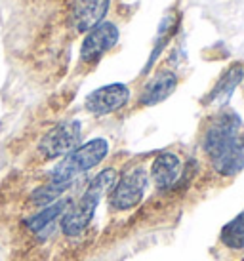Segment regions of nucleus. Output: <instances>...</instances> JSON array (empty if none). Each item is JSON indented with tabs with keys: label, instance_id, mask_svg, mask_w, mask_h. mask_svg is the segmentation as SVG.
<instances>
[{
	"label": "nucleus",
	"instance_id": "obj_1",
	"mask_svg": "<svg viewBox=\"0 0 244 261\" xmlns=\"http://www.w3.org/2000/svg\"><path fill=\"white\" fill-rule=\"evenodd\" d=\"M116 183V170L107 168L93 177L86 191L82 193L79 200L69 206V210L61 218V231L67 237H79L80 232L88 229V225L92 223L93 214L100 206V200L107 195Z\"/></svg>",
	"mask_w": 244,
	"mask_h": 261
},
{
	"label": "nucleus",
	"instance_id": "obj_2",
	"mask_svg": "<svg viewBox=\"0 0 244 261\" xmlns=\"http://www.w3.org/2000/svg\"><path fill=\"white\" fill-rule=\"evenodd\" d=\"M109 143L107 139L95 138L84 145L77 147L72 152H69L58 166L52 170L50 181L58 183H72L79 174H84L100 164L107 156Z\"/></svg>",
	"mask_w": 244,
	"mask_h": 261
},
{
	"label": "nucleus",
	"instance_id": "obj_3",
	"mask_svg": "<svg viewBox=\"0 0 244 261\" xmlns=\"http://www.w3.org/2000/svg\"><path fill=\"white\" fill-rule=\"evenodd\" d=\"M147 172L143 168H134L122 175L118 183H115V187L111 189V206L115 210L126 212L136 208L137 204L143 200V195L147 191Z\"/></svg>",
	"mask_w": 244,
	"mask_h": 261
},
{
	"label": "nucleus",
	"instance_id": "obj_4",
	"mask_svg": "<svg viewBox=\"0 0 244 261\" xmlns=\"http://www.w3.org/2000/svg\"><path fill=\"white\" fill-rule=\"evenodd\" d=\"M80 143V122L67 120L54 126L38 143V151L44 159H59L72 152Z\"/></svg>",
	"mask_w": 244,
	"mask_h": 261
},
{
	"label": "nucleus",
	"instance_id": "obj_5",
	"mask_svg": "<svg viewBox=\"0 0 244 261\" xmlns=\"http://www.w3.org/2000/svg\"><path fill=\"white\" fill-rule=\"evenodd\" d=\"M240 134H242V120L238 118L237 113H233V111L222 113L214 122L210 124L206 134H204V139H202L204 152L210 159H214L223 147L229 145L231 141L238 138Z\"/></svg>",
	"mask_w": 244,
	"mask_h": 261
},
{
	"label": "nucleus",
	"instance_id": "obj_6",
	"mask_svg": "<svg viewBox=\"0 0 244 261\" xmlns=\"http://www.w3.org/2000/svg\"><path fill=\"white\" fill-rule=\"evenodd\" d=\"M116 42H118V29L113 23L101 21L92 31H88L82 48H80V59L84 63H93L103 54H107Z\"/></svg>",
	"mask_w": 244,
	"mask_h": 261
},
{
	"label": "nucleus",
	"instance_id": "obj_7",
	"mask_svg": "<svg viewBox=\"0 0 244 261\" xmlns=\"http://www.w3.org/2000/svg\"><path fill=\"white\" fill-rule=\"evenodd\" d=\"M130 99V90L124 84H107L97 90H93L92 94L86 97V111L92 115L103 116L109 113L122 109Z\"/></svg>",
	"mask_w": 244,
	"mask_h": 261
},
{
	"label": "nucleus",
	"instance_id": "obj_8",
	"mask_svg": "<svg viewBox=\"0 0 244 261\" xmlns=\"http://www.w3.org/2000/svg\"><path fill=\"white\" fill-rule=\"evenodd\" d=\"M151 177L160 191L172 189L181 177V160L174 152H160L153 160Z\"/></svg>",
	"mask_w": 244,
	"mask_h": 261
},
{
	"label": "nucleus",
	"instance_id": "obj_9",
	"mask_svg": "<svg viewBox=\"0 0 244 261\" xmlns=\"http://www.w3.org/2000/svg\"><path fill=\"white\" fill-rule=\"evenodd\" d=\"M176 88H178V76L172 71L162 69V71L155 73L151 80H147L139 101L141 105H157V103L164 101L166 97H170Z\"/></svg>",
	"mask_w": 244,
	"mask_h": 261
},
{
	"label": "nucleus",
	"instance_id": "obj_10",
	"mask_svg": "<svg viewBox=\"0 0 244 261\" xmlns=\"http://www.w3.org/2000/svg\"><path fill=\"white\" fill-rule=\"evenodd\" d=\"M212 160V166L219 175H235L244 170V136L240 134L229 145H225Z\"/></svg>",
	"mask_w": 244,
	"mask_h": 261
},
{
	"label": "nucleus",
	"instance_id": "obj_11",
	"mask_svg": "<svg viewBox=\"0 0 244 261\" xmlns=\"http://www.w3.org/2000/svg\"><path fill=\"white\" fill-rule=\"evenodd\" d=\"M109 2L111 0H77L75 12H72L77 29L80 33H88L95 25H100L107 14Z\"/></svg>",
	"mask_w": 244,
	"mask_h": 261
},
{
	"label": "nucleus",
	"instance_id": "obj_12",
	"mask_svg": "<svg viewBox=\"0 0 244 261\" xmlns=\"http://www.w3.org/2000/svg\"><path fill=\"white\" fill-rule=\"evenodd\" d=\"M244 79V65L242 63H235L231 65L225 73L219 76V80L215 82V86L212 88L210 95L206 97V105H214V107H223L225 103L231 99L233 92L237 90V86Z\"/></svg>",
	"mask_w": 244,
	"mask_h": 261
},
{
	"label": "nucleus",
	"instance_id": "obj_13",
	"mask_svg": "<svg viewBox=\"0 0 244 261\" xmlns=\"http://www.w3.org/2000/svg\"><path fill=\"white\" fill-rule=\"evenodd\" d=\"M71 198H61V200H56V202H52L50 206H46L42 212H38L36 216L27 219V227H29V231L33 232H42L44 229H48L56 219H61L63 218V214L69 210V206H71Z\"/></svg>",
	"mask_w": 244,
	"mask_h": 261
},
{
	"label": "nucleus",
	"instance_id": "obj_14",
	"mask_svg": "<svg viewBox=\"0 0 244 261\" xmlns=\"http://www.w3.org/2000/svg\"><path fill=\"white\" fill-rule=\"evenodd\" d=\"M223 246L231 248V250H244V212L238 214L235 219H231L229 223L222 229Z\"/></svg>",
	"mask_w": 244,
	"mask_h": 261
},
{
	"label": "nucleus",
	"instance_id": "obj_15",
	"mask_svg": "<svg viewBox=\"0 0 244 261\" xmlns=\"http://www.w3.org/2000/svg\"><path fill=\"white\" fill-rule=\"evenodd\" d=\"M72 183H58V181H50L48 185H42V187H38L33 191V195H31V204H35V206H50L52 202H56L59 196L63 195L67 189L71 187Z\"/></svg>",
	"mask_w": 244,
	"mask_h": 261
}]
</instances>
